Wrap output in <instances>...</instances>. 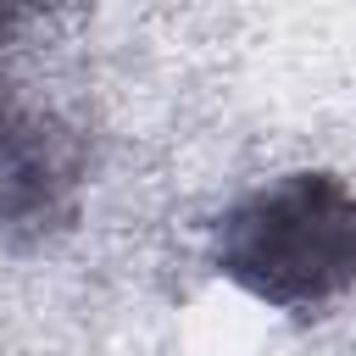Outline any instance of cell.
Instances as JSON below:
<instances>
[{
	"label": "cell",
	"instance_id": "1",
	"mask_svg": "<svg viewBox=\"0 0 356 356\" xmlns=\"http://www.w3.org/2000/svg\"><path fill=\"white\" fill-rule=\"evenodd\" d=\"M211 267L267 312H317L356 289V184L323 167L245 189L211 222Z\"/></svg>",
	"mask_w": 356,
	"mask_h": 356
},
{
	"label": "cell",
	"instance_id": "4",
	"mask_svg": "<svg viewBox=\"0 0 356 356\" xmlns=\"http://www.w3.org/2000/svg\"><path fill=\"white\" fill-rule=\"evenodd\" d=\"M11 33H17V22H11L6 11H0V50H6V39H11Z\"/></svg>",
	"mask_w": 356,
	"mask_h": 356
},
{
	"label": "cell",
	"instance_id": "2",
	"mask_svg": "<svg viewBox=\"0 0 356 356\" xmlns=\"http://www.w3.org/2000/svg\"><path fill=\"white\" fill-rule=\"evenodd\" d=\"M89 172L83 139L0 78V239L33 245L78 217Z\"/></svg>",
	"mask_w": 356,
	"mask_h": 356
},
{
	"label": "cell",
	"instance_id": "3",
	"mask_svg": "<svg viewBox=\"0 0 356 356\" xmlns=\"http://www.w3.org/2000/svg\"><path fill=\"white\" fill-rule=\"evenodd\" d=\"M44 6H50V0H0V11H6V17L17 22V28H22V22L33 17V11H44Z\"/></svg>",
	"mask_w": 356,
	"mask_h": 356
}]
</instances>
